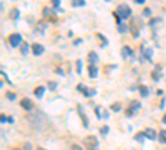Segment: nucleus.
<instances>
[{
	"label": "nucleus",
	"instance_id": "f257e3e1",
	"mask_svg": "<svg viewBox=\"0 0 166 150\" xmlns=\"http://www.w3.org/2000/svg\"><path fill=\"white\" fill-rule=\"evenodd\" d=\"M27 120H28V123L35 130H45V127H47V122H48L47 115H45L43 112L37 110V109H33L32 112H28V113H27Z\"/></svg>",
	"mask_w": 166,
	"mask_h": 150
},
{
	"label": "nucleus",
	"instance_id": "f03ea898",
	"mask_svg": "<svg viewBox=\"0 0 166 150\" xmlns=\"http://www.w3.org/2000/svg\"><path fill=\"white\" fill-rule=\"evenodd\" d=\"M115 19H116L118 25L121 23V20L131 19V9L128 7L126 3H120L116 7V12H115Z\"/></svg>",
	"mask_w": 166,
	"mask_h": 150
},
{
	"label": "nucleus",
	"instance_id": "7ed1b4c3",
	"mask_svg": "<svg viewBox=\"0 0 166 150\" xmlns=\"http://www.w3.org/2000/svg\"><path fill=\"white\" fill-rule=\"evenodd\" d=\"M83 145L87 147V150H95L98 147V139L95 135H88L83 139Z\"/></svg>",
	"mask_w": 166,
	"mask_h": 150
},
{
	"label": "nucleus",
	"instance_id": "20e7f679",
	"mask_svg": "<svg viewBox=\"0 0 166 150\" xmlns=\"http://www.w3.org/2000/svg\"><path fill=\"white\" fill-rule=\"evenodd\" d=\"M140 109H141V103H140L138 100H131V102H130V107H128V110H126V117H133L136 112H140Z\"/></svg>",
	"mask_w": 166,
	"mask_h": 150
},
{
	"label": "nucleus",
	"instance_id": "39448f33",
	"mask_svg": "<svg viewBox=\"0 0 166 150\" xmlns=\"http://www.w3.org/2000/svg\"><path fill=\"white\" fill-rule=\"evenodd\" d=\"M9 43H10V47H19V45H22V43H23L22 35H20V33H12L9 37Z\"/></svg>",
	"mask_w": 166,
	"mask_h": 150
},
{
	"label": "nucleus",
	"instance_id": "423d86ee",
	"mask_svg": "<svg viewBox=\"0 0 166 150\" xmlns=\"http://www.w3.org/2000/svg\"><path fill=\"white\" fill-rule=\"evenodd\" d=\"M20 105H22V109H25L27 112H32L33 110V103H32L30 99H22L20 100Z\"/></svg>",
	"mask_w": 166,
	"mask_h": 150
},
{
	"label": "nucleus",
	"instance_id": "0eeeda50",
	"mask_svg": "<svg viewBox=\"0 0 166 150\" xmlns=\"http://www.w3.org/2000/svg\"><path fill=\"white\" fill-rule=\"evenodd\" d=\"M145 135H146V139H149V140H156L159 133H158L155 129H146L145 130Z\"/></svg>",
	"mask_w": 166,
	"mask_h": 150
},
{
	"label": "nucleus",
	"instance_id": "6e6552de",
	"mask_svg": "<svg viewBox=\"0 0 166 150\" xmlns=\"http://www.w3.org/2000/svg\"><path fill=\"white\" fill-rule=\"evenodd\" d=\"M32 52H33V55H37V57H38V55H42V53L45 52V49H43L40 43H33V47H32Z\"/></svg>",
	"mask_w": 166,
	"mask_h": 150
},
{
	"label": "nucleus",
	"instance_id": "1a4fd4ad",
	"mask_svg": "<svg viewBox=\"0 0 166 150\" xmlns=\"http://www.w3.org/2000/svg\"><path fill=\"white\" fill-rule=\"evenodd\" d=\"M131 55H133V52H131L130 47H121V57L123 59H130Z\"/></svg>",
	"mask_w": 166,
	"mask_h": 150
},
{
	"label": "nucleus",
	"instance_id": "9d476101",
	"mask_svg": "<svg viewBox=\"0 0 166 150\" xmlns=\"http://www.w3.org/2000/svg\"><path fill=\"white\" fill-rule=\"evenodd\" d=\"M141 50H143V55H145V59H146V60H151V59H153V50H151V49L141 47Z\"/></svg>",
	"mask_w": 166,
	"mask_h": 150
},
{
	"label": "nucleus",
	"instance_id": "9b49d317",
	"mask_svg": "<svg viewBox=\"0 0 166 150\" xmlns=\"http://www.w3.org/2000/svg\"><path fill=\"white\" fill-rule=\"evenodd\" d=\"M88 73H90L91 79H95V77L98 75V69L95 67V65H90V67H88Z\"/></svg>",
	"mask_w": 166,
	"mask_h": 150
},
{
	"label": "nucleus",
	"instance_id": "f8f14e48",
	"mask_svg": "<svg viewBox=\"0 0 166 150\" xmlns=\"http://www.w3.org/2000/svg\"><path fill=\"white\" fill-rule=\"evenodd\" d=\"M78 113L81 115V119H83V125L88 127V119L85 117V112H83V107H81V105H78Z\"/></svg>",
	"mask_w": 166,
	"mask_h": 150
},
{
	"label": "nucleus",
	"instance_id": "ddd939ff",
	"mask_svg": "<svg viewBox=\"0 0 166 150\" xmlns=\"http://www.w3.org/2000/svg\"><path fill=\"white\" fill-rule=\"evenodd\" d=\"M140 95H141V97H148V95H149V89L145 87V85H141V87H140Z\"/></svg>",
	"mask_w": 166,
	"mask_h": 150
},
{
	"label": "nucleus",
	"instance_id": "4468645a",
	"mask_svg": "<svg viewBox=\"0 0 166 150\" xmlns=\"http://www.w3.org/2000/svg\"><path fill=\"white\" fill-rule=\"evenodd\" d=\"M20 49H22V55H28L30 47H28V43H27V42H23V43L20 45Z\"/></svg>",
	"mask_w": 166,
	"mask_h": 150
},
{
	"label": "nucleus",
	"instance_id": "2eb2a0df",
	"mask_svg": "<svg viewBox=\"0 0 166 150\" xmlns=\"http://www.w3.org/2000/svg\"><path fill=\"white\" fill-rule=\"evenodd\" d=\"M43 92H45V87H38V89H35V97H37V99H42Z\"/></svg>",
	"mask_w": 166,
	"mask_h": 150
},
{
	"label": "nucleus",
	"instance_id": "dca6fc26",
	"mask_svg": "<svg viewBox=\"0 0 166 150\" xmlns=\"http://www.w3.org/2000/svg\"><path fill=\"white\" fill-rule=\"evenodd\" d=\"M158 140H159L161 143H166V130H161V132H159V135H158Z\"/></svg>",
	"mask_w": 166,
	"mask_h": 150
},
{
	"label": "nucleus",
	"instance_id": "f3484780",
	"mask_svg": "<svg viewBox=\"0 0 166 150\" xmlns=\"http://www.w3.org/2000/svg\"><path fill=\"white\" fill-rule=\"evenodd\" d=\"M88 59H90L91 65H93V63H95V62L98 60V57H97V53H95V52H90V53H88Z\"/></svg>",
	"mask_w": 166,
	"mask_h": 150
},
{
	"label": "nucleus",
	"instance_id": "a211bd4d",
	"mask_svg": "<svg viewBox=\"0 0 166 150\" xmlns=\"http://www.w3.org/2000/svg\"><path fill=\"white\" fill-rule=\"evenodd\" d=\"M43 15L52 19V17H53V10H52V9H47V7H45V9H43Z\"/></svg>",
	"mask_w": 166,
	"mask_h": 150
},
{
	"label": "nucleus",
	"instance_id": "6ab92c4d",
	"mask_svg": "<svg viewBox=\"0 0 166 150\" xmlns=\"http://www.w3.org/2000/svg\"><path fill=\"white\" fill-rule=\"evenodd\" d=\"M71 5H73V7H83V5H85V0H73Z\"/></svg>",
	"mask_w": 166,
	"mask_h": 150
},
{
	"label": "nucleus",
	"instance_id": "aec40b11",
	"mask_svg": "<svg viewBox=\"0 0 166 150\" xmlns=\"http://www.w3.org/2000/svg\"><path fill=\"white\" fill-rule=\"evenodd\" d=\"M118 32H120V33H125V32H128V25L120 23V25H118Z\"/></svg>",
	"mask_w": 166,
	"mask_h": 150
},
{
	"label": "nucleus",
	"instance_id": "412c9836",
	"mask_svg": "<svg viewBox=\"0 0 166 150\" xmlns=\"http://www.w3.org/2000/svg\"><path fill=\"white\" fill-rule=\"evenodd\" d=\"M77 72H78V73L83 72V62H81V60H77Z\"/></svg>",
	"mask_w": 166,
	"mask_h": 150
},
{
	"label": "nucleus",
	"instance_id": "4be33fe9",
	"mask_svg": "<svg viewBox=\"0 0 166 150\" xmlns=\"http://www.w3.org/2000/svg\"><path fill=\"white\" fill-rule=\"evenodd\" d=\"M111 110H113V112H120V110H121V105H120V103H113V105H111Z\"/></svg>",
	"mask_w": 166,
	"mask_h": 150
},
{
	"label": "nucleus",
	"instance_id": "5701e85b",
	"mask_svg": "<svg viewBox=\"0 0 166 150\" xmlns=\"http://www.w3.org/2000/svg\"><path fill=\"white\" fill-rule=\"evenodd\" d=\"M145 137H146L145 133H138L136 137H135V140H138V142H143V139H145Z\"/></svg>",
	"mask_w": 166,
	"mask_h": 150
},
{
	"label": "nucleus",
	"instance_id": "b1692460",
	"mask_svg": "<svg viewBox=\"0 0 166 150\" xmlns=\"http://www.w3.org/2000/svg\"><path fill=\"white\" fill-rule=\"evenodd\" d=\"M48 89L50 90H55V89H57V83H55V82H48Z\"/></svg>",
	"mask_w": 166,
	"mask_h": 150
},
{
	"label": "nucleus",
	"instance_id": "393cba45",
	"mask_svg": "<svg viewBox=\"0 0 166 150\" xmlns=\"http://www.w3.org/2000/svg\"><path fill=\"white\" fill-rule=\"evenodd\" d=\"M108 130H110V129H108V127H101V129H100V133H103V135H106V133H108Z\"/></svg>",
	"mask_w": 166,
	"mask_h": 150
},
{
	"label": "nucleus",
	"instance_id": "a878e982",
	"mask_svg": "<svg viewBox=\"0 0 166 150\" xmlns=\"http://www.w3.org/2000/svg\"><path fill=\"white\" fill-rule=\"evenodd\" d=\"M0 120H2V123H7V122H9V119H7V117H5V115H3V113H2V115H0Z\"/></svg>",
	"mask_w": 166,
	"mask_h": 150
},
{
	"label": "nucleus",
	"instance_id": "bb28decb",
	"mask_svg": "<svg viewBox=\"0 0 166 150\" xmlns=\"http://www.w3.org/2000/svg\"><path fill=\"white\" fill-rule=\"evenodd\" d=\"M17 13H19V12L13 9V10H12V15H10V17H12V19H17Z\"/></svg>",
	"mask_w": 166,
	"mask_h": 150
},
{
	"label": "nucleus",
	"instance_id": "cd10ccee",
	"mask_svg": "<svg viewBox=\"0 0 166 150\" xmlns=\"http://www.w3.org/2000/svg\"><path fill=\"white\" fill-rule=\"evenodd\" d=\"M149 13H151V10H149V9H145V12H143V15H145V17H149Z\"/></svg>",
	"mask_w": 166,
	"mask_h": 150
},
{
	"label": "nucleus",
	"instance_id": "c85d7f7f",
	"mask_svg": "<svg viewBox=\"0 0 166 150\" xmlns=\"http://www.w3.org/2000/svg\"><path fill=\"white\" fill-rule=\"evenodd\" d=\"M7 97H9V100H15V93L10 92V93H7Z\"/></svg>",
	"mask_w": 166,
	"mask_h": 150
},
{
	"label": "nucleus",
	"instance_id": "c756f323",
	"mask_svg": "<svg viewBox=\"0 0 166 150\" xmlns=\"http://www.w3.org/2000/svg\"><path fill=\"white\" fill-rule=\"evenodd\" d=\"M95 113H97V117H101V110H100V107L95 109Z\"/></svg>",
	"mask_w": 166,
	"mask_h": 150
},
{
	"label": "nucleus",
	"instance_id": "7c9ffc66",
	"mask_svg": "<svg viewBox=\"0 0 166 150\" xmlns=\"http://www.w3.org/2000/svg\"><path fill=\"white\" fill-rule=\"evenodd\" d=\"M53 7H55V9H58V7H60V2H58V0H53Z\"/></svg>",
	"mask_w": 166,
	"mask_h": 150
},
{
	"label": "nucleus",
	"instance_id": "2f4dec72",
	"mask_svg": "<svg viewBox=\"0 0 166 150\" xmlns=\"http://www.w3.org/2000/svg\"><path fill=\"white\" fill-rule=\"evenodd\" d=\"M71 149H73V150H81V149H80V147H78V145H73Z\"/></svg>",
	"mask_w": 166,
	"mask_h": 150
},
{
	"label": "nucleus",
	"instance_id": "473e14b6",
	"mask_svg": "<svg viewBox=\"0 0 166 150\" xmlns=\"http://www.w3.org/2000/svg\"><path fill=\"white\" fill-rule=\"evenodd\" d=\"M163 122H165V123H166V115H165V117H163Z\"/></svg>",
	"mask_w": 166,
	"mask_h": 150
},
{
	"label": "nucleus",
	"instance_id": "72a5a7b5",
	"mask_svg": "<svg viewBox=\"0 0 166 150\" xmlns=\"http://www.w3.org/2000/svg\"><path fill=\"white\" fill-rule=\"evenodd\" d=\"M37 150H45V149H37Z\"/></svg>",
	"mask_w": 166,
	"mask_h": 150
}]
</instances>
